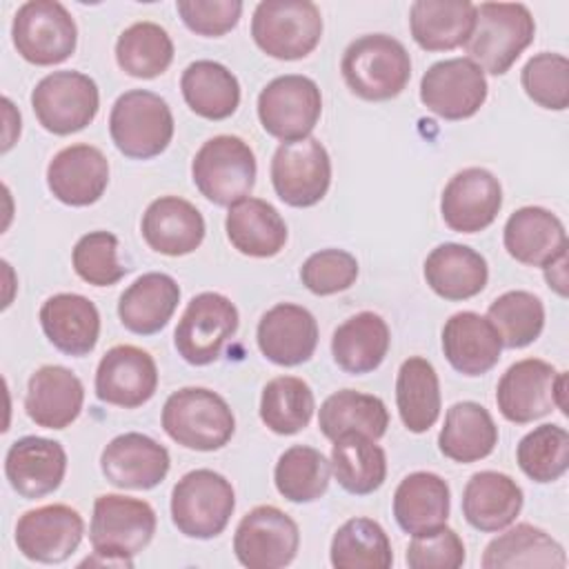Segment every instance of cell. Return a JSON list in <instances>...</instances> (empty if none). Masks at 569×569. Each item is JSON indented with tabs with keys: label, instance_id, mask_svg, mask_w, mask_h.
<instances>
[{
	"label": "cell",
	"instance_id": "6da1fadb",
	"mask_svg": "<svg viewBox=\"0 0 569 569\" xmlns=\"http://www.w3.org/2000/svg\"><path fill=\"white\" fill-rule=\"evenodd\" d=\"M156 511L147 500L102 493L93 502L89 540L93 556L84 565H111V567H133V556H138L156 533Z\"/></svg>",
	"mask_w": 569,
	"mask_h": 569
},
{
	"label": "cell",
	"instance_id": "7a4b0ae2",
	"mask_svg": "<svg viewBox=\"0 0 569 569\" xmlns=\"http://www.w3.org/2000/svg\"><path fill=\"white\" fill-rule=\"evenodd\" d=\"M347 87L362 100H391L411 78V58L405 44L387 33H367L356 38L340 62Z\"/></svg>",
	"mask_w": 569,
	"mask_h": 569
},
{
	"label": "cell",
	"instance_id": "3957f363",
	"mask_svg": "<svg viewBox=\"0 0 569 569\" xmlns=\"http://www.w3.org/2000/svg\"><path fill=\"white\" fill-rule=\"evenodd\" d=\"M536 22L520 2H482L476 7V22L465 42L467 58L482 71L502 76L533 42Z\"/></svg>",
	"mask_w": 569,
	"mask_h": 569
},
{
	"label": "cell",
	"instance_id": "277c9868",
	"mask_svg": "<svg viewBox=\"0 0 569 569\" xmlns=\"http://www.w3.org/2000/svg\"><path fill=\"white\" fill-rule=\"evenodd\" d=\"M162 429L184 449L216 451L231 440L236 418L220 393L204 387H184L167 398Z\"/></svg>",
	"mask_w": 569,
	"mask_h": 569
},
{
	"label": "cell",
	"instance_id": "5b68a950",
	"mask_svg": "<svg viewBox=\"0 0 569 569\" xmlns=\"http://www.w3.org/2000/svg\"><path fill=\"white\" fill-rule=\"evenodd\" d=\"M109 133L116 149L131 160L160 156L173 138V113L164 98L147 89L118 96L109 113Z\"/></svg>",
	"mask_w": 569,
	"mask_h": 569
},
{
	"label": "cell",
	"instance_id": "8992f818",
	"mask_svg": "<svg viewBox=\"0 0 569 569\" xmlns=\"http://www.w3.org/2000/svg\"><path fill=\"white\" fill-rule=\"evenodd\" d=\"M236 509L231 482L213 469H193L171 489V520L187 538L220 536Z\"/></svg>",
	"mask_w": 569,
	"mask_h": 569
},
{
	"label": "cell",
	"instance_id": "52a82bcc",
	"mask_svg": "<svg viewBox=\"0 0 569 569\" xmlns=\"http://www.w3.org/2000/svg\"><path fill=\"white\" fill-rule=\"evenodd\" d=\"M253 149L238 136H213L196 151L191 180L196 189L218 207H231L247 198L256 184Z\"/></svg>",
	"mask_w": 569,
	"mask_h": 569
},
{
	"label": "cell",
	"instance_id": "ba28073f",
	"mask_svg": "<svg viewBox=\"0 0 569 569\" xmlns=\"http://www.w3.org/2000/svg\"><path fill=\"white\" fill-rule=\"evenodd\" d=\"M251 38L276 60H300L322 38L320 9L309 0H262L251 18Z\"/></svg>",
	"mask_w": 569,
	"mask_h": 569
},
{
	"label": "cell",
	"instance_id": "9c48e42d",
	"mask_svg": "<svg viewBox=\"0 0 569 569\" xmlns=\"http://www.w3.org/2000/svg\"><path fill=\"white\" fill-rule=\"evenodd\" d=\"M565 389V371H556L553 365L540 358H525L513 362L498 380L496 405L505 420L529 425L553 409L567 413Z\"/></svg>",
	"mask_w": 569,
	"mask_h": 569
},
{
	"label": "cell",
	"instance_id": "30bf717a",
	"mask_svg": "<svg viewBox=\"0 0 569 569\" xmlns=\"http://www.w3.org/2000/svg\"><path fill=\"white\" fill-rule=\"evenodd\" d=\"M16 51L31 64L51 67L73 56L78 27L58 0H29L18 7L11 22Z\"/></svg>",
	"mask_w": 569,
	"mask_h": 569
},
{
	"label": "cell",
	"instance_id": "8fae6325",
	"mask_svg": "<svg viewBox=\"0 0 569 569\" xmlns=\"http://www.w3.org/2000/svg\"><path fill=\"white\" fill-rule=\"evenodd\" d=\"M31 107L42 129L69 136L93 122L100 107L98 84L80 71H53L31 91Z\"/></svg>",
	"mask_w": 569,
	"mask_h": 569
},
{
	"label": "cell",
	"instance_id": "7c38bea8",
	"mask_svg": "<svg viewBox=\"0 0 569 569\" xmlns=\"http://www.w3.org/2000/svg\"><path fill=\"white\" fill-rule=\"evenodd\" d=\"M320 113V89L311 78L300 73L273 78L258 96V118L262 129L282 142L309 138Z\"/></svg>",
	"mask_w": 569,
	"mask_h": 569
},
{
	"label": "cell",
	"instance_id": "4fadbf2b",
	"mask_svg": "<svg viewBox=\"0 0 569 569\" xmlns=\"http://www.w3.org/2000/svg\"><path fill=\"white\" fill-rule=\"evenodd\" d=\"M238 309L227 296L202 291L189 300L178 320L173 345L184 362L193 367L211 365L238 331Z\"/></svg>",
	"mask_w": 569,
	"mask_h": 569
},
{
	"label": "cell",
	"instance_id": "5bb4252c",
	"mask_svg": "<svg viewBox=\"0 0 569 569\" xmlns=\"http://www.w3.org/2000/svg\"><path fill=\"white\" fill-rule=\"evenodd\" d=\"M271 184L289 207L318 204L331 184V158L318 138L282 142L271 158Z\"/></svg>",
	"mask_w": 569,
	"mask_h": 569
},
{
	"label": "cell",
	"instance_id": "9a60e30c",
	"mask_svg": "<svg viewBox=\"0 0 569 569\" xmlns=\"http://www.w3.org/2000/svg\"><path fill=\"white\" fill-rule=\"evenodd\" d=\"M300 529L291 516L273 505L253 507L236 527L233 553L247 569H280L293 562Z\"/></svg>",
	"mask_w": 569,
	"mask_h": 569
},
{
	"label": "cell",
	"instance_id": "2e32d148",
	"mask_svg": "<svg viewBox=\"0 0 569 569\" xmlns=\"http://www.w3.org/2000/svg\"><path fill=\"white\" fill-rule=\"evenodd\" d=\"M485 71L469 58L433 62L420 80V102L445 120H465L487 100Z\"/></svg>",
	"mask_w": 569,
	"mask_h": 569
},
{
	"label": "cell",
	"instance_id": "e0dca14e",
	"mask_svg": "<svg viewBox=\"0 0 569 569\" xmlns=\"http://www.w3.org/2000/svg\"><path fill=\"white\" fill-rule=\"evenodd\" d=\"M84 533L82 516L69 505H44L24 511L16 522L18 551L42 565H58L71 558Z\"/></svg>",
	"mask_w": 569,
	"mask_h": 569
},
{
	"label": "cell",
	"instance_id": "ac0fdd59",
	"mask_svg": "<svg viewBox=\"0 0 569 569\" xmlns=\"http://www.w3.org/2000/svg\"><path fill=\"white\" fill-rule=\"evenodd\" d=\"M158 389V367L149 351L136 345H116L98 362L96 396L98 400L136 409L153 398Z\"/></svg>",
	"mask_w": 569,
	"mask_h": 569
},
{
	"label": "cell",
	"instance_id": "d6986e66",
	"mask_svg": "<svg viewBox=\"0 0 569 569\" xmlns=\"http://www.w3.org/2000/svg\"><path fill=\"white\" fill-rule=\"evenodd\" d=\"M502 207L500 180L482 169L467 167L458 171L442 189L440 213L445 224L458 233L487 229Z\"/></svg>",
	"mask_w": 569,
	"mask_h": 569
},
{
	"label": "cell",
	"instance_id": "ffe728a7",
	"mask_svg": "<svg viewBox=\"0 0 569 569\" xmlns=\"http://www.w3.org/2000/svg\"><path fill=\"white\" fill-rule=\"evenodd\" d=\"M169 467L167 447L138 431L116 436L100 453L102 476L120 489H153L167 478Z\"/></svg>",
	"mask_w": 569,
	"mask_h": 569
},
{
	"label": "cell",
	"instance_id": "44dd1931",
	"mask_svg": "<svg viewBox=\"0 0 569 569\" xmlns=\"http://www.w3.org/2000/svg\"><path fill=\"white\" fill-rule=\"evenodd\" d=\"M109 184V160L93 144H69L47 167V187L56 200L69 207L98 202Z\"/></svg>",
	"mask_w": 569,
	"mask_h": 569
},
{
	"label": "cell",
	"instance_id": "7402d4cb",
	"mask_svg": "<svg viewBox=\"0 0 569 569\" xmlns=\"http://www.w3.org/2000/svg\"><path fill=\"white\" fill-rule=\"evenodd\" d=\"M256 340L269 362L296 367L313 356L318 347V322L302 305L280 302L262 313Z\"/></svg>",
	"mask_w": 569,
	"mask_h": 569
},
{
	"label": "cell",
	"instance_id": "603a6c76",
	"mask_svg": "<svg viewBox=\"0 0 569 569\" xmlns=\"http://www.w3.org/2000/svg\"><path fill=\"white\" fill-rule=\"evenodd\" d=\"M67 473V451L58 440L24 436L16 440L4 456V476L11 489L36 500L53 493Z\"/></svg>",
	"mask_w": 569,
	"mask_h": 569
},
{
	"label": "cell",
	"instance_id": "cb8c5ba5",
	"mask_svg": "<svg viewBox=\"0 0 569 569\" xmlns=\"http://www.w3.org/2000/svg\"><path fill=\"white\" fill-rule=\"evenodd\" d=\"M507 253L527 267H547L567 253L569 240L565 224L545 207H520L502 231Z\"/></svg>",
	"mask_w": 569,
	"mask_h": 569
},
{
	"label": "cell",
	"instance_id": "d4e9b609",
	"mask_svg": "<svg viewBox=\"0 0 569 569\" xmlns=\"http://www.w3.org/2000/svg\"><path fill=\"white\" fill-rule=\"evenodd\" d=\"M140 231L149 249L176 258L196 251L207 227L196 204L178 196H160L142 213Z\"/></svg>",
	"mask_w": 569,
	"mask_h": 569
},
{
	"label": "cell",
	"instance_id": "484cf974",
	"mask_svg": "<svg viewBox=\"0 0 569 569\" xmlns=\"http://www.w3.org/2000/svg\"><path fill=\"white\" fill-rule=\"evenodd\" d=\"M84 387L80 378L62 365L36 369L27 382L24 411L38 427L64 429L82 411Z\"/></svg>",
	"mask_w": 569,
	"mask_h": 569
},
{
	"label": "cell",
	"instance_id": "4316f807",
	"mask_svg": "<svg viewBox=\"0 0 569 569\" xmlns=\"http://www.w3.org/2000/svg\"><path fill=\"white\" fill-rule=\"evenodd\" d=\"M40 327L47 340L67 356H87L100 336V313L80 293H56L40 307Z\"/></svg>",
	"mask_w": 569,
	"mask_h": 569
},
{
	"label": "cell",
	"instance_id": "83f0119b",
	"mask_svg": "<svg viewBox=\"0 0 569 569\" xmlns=\"http://www.w3.org/2000/svg\"><path fill=\"white\" fill-rule=\"evenodd\" d=\"M442 351L458 373L482 376L498 365L502 342L485 316L458 311L442 327Z\"/></svg>",
	"mask_w": 569,
	"mask_h": 569
},
{
	"label": "cell",
	"instance_id": "f1b7e54d",
	"mask_svg": "<svg viewBox=\"0 0 569 569\" xmlns=\"http://www.w3.org/2000/svg\"><path fill=\"white\" fill-rule=\"evenodd\" d=\"M525 502L520 485L500 471L473 473L462 491L465 520L485 533L507 529L520 513Z\"/></svg>",
	"mask_w": 569,
	"mask_h": 569
},
{
	"label": "cell",
	"instance_id": "f546056e",
	"mask_svg": "<svg viewBox=\"0 0 569 569\" xmlns=\"http://www.w3.org/2000/svg\"><path fill=\"white\" fill-rule=\"evenodd\" d=\"M180 302V287L169 273L149 271L136 278L118 300V316L124 329L138 336H153L167 327Z\"/></svg>",
	"mask_w": 569,
	"mask_h": 569
},
{
	"label": "cell",
	"instance_id": "4dcf8cb0",
	"mask_svg": "<svg viewBox=\"0 0 569 569\" xmlns=\"http://www.w3.org/2000/svg\"><path fill=\"white\" fill-rule=\"evenodd\" d=\"M451 491L445 478L431 471H413L400 480L393 493V518L405 533H425L447 525Z\"/></svg>",
	"mask_w": 569,
	"mask_h": 569
},
{
	"label": "cell",
	"instance_id": "1f68e13d",
	"mask_svg": "<svg viewBox=\"0 0 569 569\" xmlns=\"http://www.w3.org/2000/svg\"><path fill=\"white\" fill-rule=\"evenodd\" d=\"M425 280L431 291L445 300H469L485 289L489 267L485 256L476 249L458 242H445L427 256Z\"/></svg>",
	"mask_w": 569,
	"mask_h": 569
},
{
	"label": "cell",
	"instance_id": "d6a6232c",
	"mask_svg": "<svg viewBox=\"0 0 569 569\" xmlns=\"http://www.w3.org/2000/svg\"><path fill=\"white\" fill-rule=\"evenodd\" d=\"M480 565L485 569H565L567 553L545 529L522 522L496 536L485 547Z\"/></svg>",
	"mask_w": 569,
	"mask_h": 569
},
{
	"label": "cell",
	"instance_id": "836d02e7",
	"mask_svg": "<svg viewBox=\"0 0 569 569\" xmlns=\"http://www.w3.org/2000/svg\"><path fill=\"white\" fill-rule=\"evenodd\" d=\"M476 22L469 0H416L409 9V29L425 51H451L465 44Z\"/></svg>",
	"mask_w": 569,
	"mask_h": 569
},
{
	"label": "cell",
	"instance_id": "e575fe53",
	"mask_svg": "<svg viewBox=\"0 0 569 569\" xmlns=\"http://www.w3.org/2000/svg\"><path fill=\"white\" fill-rule=\"evenodd\" d=\"M227 238L242 256L271 258L284 249L287 224L278 209L262 198H242L224 220Z\"/></svg>",
	"mask_w": 569,
	"mask_h": 569
},
{
	"label": "cell",
	"instance_id": "d590c367",
	"mask_svg": "<svg viewBox=\"0 0 569 569\" xmlns=\"http://www.w3.org/2000/svg\"><path fill=\"white\" fill-rule=\"evenodd\" d=\"M498 445V427L491 413L473 402L462 400L447 409L438 433V449L445 458L469 465L487 458Z\"/></svg>",
	"mask_w": 569,
	"mask_h": 569
},
{
	"label": "cell",
	"instance_id": "8d00e7d4",
	"mask_svg": "<svg viewBox=\"0 0 569 569\" xmlns=\"http://www.w3.org/2000/svg\"><path fill=\"white\" fill-rule=\"evenodd\" d=\"M389 345L391 333L385 318L373 311H360L333 331L331 356L342 371L362 376L382 365Z\"/></svg>",
	"mask_w": 569,
	"mask_h": 569
},
{
	"label": "cell",
	"instance_id": "74e56055",
	"mask_svg": "<svg viewBox=\"0 0 569 569\" xmlns=\"http://www.w3.org/2000/svg\"><path fill=\"white\" fill-rule=\"evenodd\" d=\"M180 89L187 107L207 120H224L240 104L238 78L216 60L191 62L182 71Z\"/></svg>",
	"mask_w": 569,
	"mask_h": 569
},
{
	"label": "cell",
	"instance_id": "f35d334b",
	"mask_svg": "<svg viewBox=\"0 0 569 569\" xmlns=\"http://www.w3.org/2000/svg\"><path fill=\"white\" fill-rule=\"evenodd\" d=\"M440 382L433 365L422 356L407 358L396 378V405L411 433L429 431L440 416Z\"/></svg>",
	"mask_w": 569,
	"mask_h": 569
},
{
	"label": "cell",
	"instance_id": "ab89813d",
	"mask_svg": "<svg viewBox=\"0 0 569 569\" xmlns=\"http://www.w3.org/2000/svg\"><path fill=\"white\" fill-rule=\"evenodd\" d=\"M331 469L345 491L367 496L382 487L387 478V456L373 438L349 431L333 440Z\"/></svg>",
	"mask_w": 569,
	"mask_h": 569
},
{
	"label": "cell",
	"instance_id": "60d3db41",
	"mask_svg": "<svg viewBox=\"0 0 569 569\" xmlns=\"http://www.w3.org/2000/svg\"><path fill=\"white\" fill-rule=\"evenodd\" d=\"M318 427L331 442L349 431L365 433L373 440L382 438L389 427V411L382 398L356 389L331 393L318 413Z\"/></svg>",
	"mask_w": 569,
	"mask_h": 569
},
{
	"label": "cell",
	"instance_id": "b9f144b4",
	"mask_svg": "<svg viewBox=\"0 0 569 569\" xmlns=\"http://www.w3.org/2000/svg\"><path fill=\"white\" fill-rule=\"evenodd\" d=\"M329 558L336 569H389L393 551L387 531L371 518H351L331 538Z\"/></svg>",
	"mask_w": 569,
	"mask_h": 569
},
{
	"label": "cell",
	"instance_id": "7bdbcfd3",
	"mask_svg": "<svg viewBox=\"0 0 569 569\" xmlns=\"http://www.w3.org/2000/svg\"><path fill=\"white\" fill-rule=\"evenodd\" d=\"M116 62L131 78L151 80L173 62V40L156 22H133L116 40Z\"/></svg>",
	"mask_w": 569,
	"mask_h": 569
},
{
	"label": "cell",
	"instance_id": "ee69618b",
	"mask_svg": "<svg viewBox=\"0 0 569 569\" xmlns=\"http://www.w3.org/2000/svg\"><path fill=\"white\" fill-rule=\"evenodd\" d=\"M316 400L311 387L296 376L269 380L260 396V420L278 436L302 431L313 416Z\"/></svg>",
	"mask_w": 569,
	"mask_h": 569
},
{
	"label": "cell",
	"instance_id": "f6af8a7d",
	"mask_svg": "<svg viewBox=\"0 0 569 569\" xmlns=\"http://www.w3.org/2000/svg\"><path fill=\"white\" fill-rule=\"evenodd\" d=\"M331 478V462L313 447L293 445L280 453L273 482L289 502H313L325 496Z\"/></svg>",
	"mask_w": 569,
	"mask_h": 569
},
{
	"label": "cell",
	"instance_id": "bcb514c9",
	"mask_svg": "<svg viewBox=\"0 0 569 569\" xmlns=\"http://www.w3.org/2000/svg\"><path fill=\"white\" fill-rule=\"evenodd\" d=\"M487 320L498 331L502 347L522 349L540 338L545 329V305L529 291H507L489 305Z\"/></svg>",
	"mask_w": 569,
	"mask_h": 569
},
{
	"label": "cell",
	"instance_id": "7dc6e473",
	"mask_svg": "<svg viewBox=\"0 0 569 569\" xmlns=\"http://www.w3.org/2000/svg\"><path fill=\"white\" fill-rule=\"evenodd\" d=\"M520 471L533 482H556L569 469V433L560 425H540L516 447Z\"/></svg>",
	"mask_w": 569,
	"mask_h": 569
},
{
	"label": "cell",
	"instance_id": "c3c4849f",
	"mask_svg": "<svg viewBox=\"0 0 569 569\" xmlns=\"http://www.w3.org/2000/svg\"><path fill=\"white\" fill-rule=\"evenodd\" d=\"M520 84L538 107L565 111L569 104V60L562 53L540 51L525 62Z\"/></svg>",
	"mask_w": 569,
	"mask_h": 569
},
{
	"label": "cell",
	"instance_id": "681fc988",
	"mask_svg": "<svg viewBox=\"0 0 569 569\" xmlns=\"http://www.w3.org/2000/svg\"><path fill=\"white\" fill-rule=\"evenodd\" d=\"M71 264L93 287H111L127 273V267L118 260V238L111 231L84 233L71 251Z\"/></svg>",
	"mask_w": 569,
	"mask_h": 569
},
{
	"label": "cell",
	"instance_id": "f907efd6",
	"mask_svg": "<svg viewBox=\"0 0 569 569\" xmlns=\"http://www.w3.org/2000/svg\"><path fill=\"white\" fill-rule=\"evenodd\" d=\"M358 278V260L345 249H320L300 267L302 284L316 296H333Z\"/></svg>",
	"mask_w": 569,
	"mask_h": 569
},
{
	"label": "cell",
	"instance_id": "816d5d0a",
	"mask_svg": "<svg viewBox=\"0 0 569 569\" xmlns=\"http://www.w3.org/2000/svg\"><path fill=\"white\" fill-rule=\"evenodd\" d=\"M465 542L447 525L416 533L407 547V565L411 569H458L465 565Z\"/></svg>",
	"mask_w": 569,
	"mask_h": 569
},
{
	"label": "cell",
	"instance_id": "f5cc1de1",
	"mask_svg": "<svg viewBox=\"0 0 569 569\" xmlns=\"http://www.w3.org/2000/svg\"><path fill=\"white\" fill-rule=\"evenodd\" d=\"M176 9L187 29L204 38L229 33L242 16L240 0H178Z\"/></svg>",
	"mask_w": 569,
	"mask_h": 569
},
{
	"label": "cell",
	"instance_id": "db71d44e",
	"mask_svg": "<svg viewBox=\"0 0 569 569\" xmlns=\"http://www.w3.org/2000/svg\"><path fill=\"white\" fill-rule=\"evenodd\" d=\"M542 269H545V280L549 282V287L565 298L567 296V253Z\"/></svg>",
	"mask_w": 569,
	"mask_h": 569
}]
</instances>
